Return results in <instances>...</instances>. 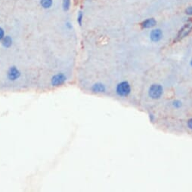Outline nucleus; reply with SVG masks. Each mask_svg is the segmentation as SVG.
<instances>
[{
	"label": "nucleus",
	"instance_id": "obj_1",
	"mask_svg": "<svg viewBox=\"0 0 192 192\" xmlns=\"http://www.w3.org/2000/svg\"><path fill=\"white\" fill-rule=\"evenodd\" d=\"M131 85L127 81H121L116 87V94L120 97H127L131 94Z\"/></svg>",
	"mask_w": 192,
	"mask_h": 192
},
{
	"label": "nucleus",
	"instance_id": "obj_2",
	"mask_svg": "<svg viewBox=\"0 0 192 192\" xmlns=\"http://www.w3.org/2000/svg\"><path fill=\"white\" fill-rule=\"evenodd\" d=\"M163 94V87L159 84H153L148 89V96L153 100H158Z\"/></svg>",
	"mask_w": 192,
	"mask_h": 192
},
{
	"label": "nucleus",
	"instance_id": "obj_3",
	"mask_svg": "<svg viewBox=\"0 0 192 192\" xmlns=\"http://www.w3.org/2000/svg\"><path fill=\"white\" fill-rule=\"evenodd\" d=\"M192 31V23H186V24L184 25L180 30L178 31V34L176 36V38L175 40V42H177V41H180L182 40V38H184L185 37H186L187 36H188L190 34L191 32Z\"/></svg>",
	"mask_w": 192,
	"mask_h": 192
},
{
	"label": "nucleus",
	"instance_id": "obj_4",
	"mask_svg": "<svg viewBox=\"0 0 192 192\" xmlns=\"http://www.w3.org/2000/svg\"><path fill=\"white\" fill-rule=\"evenodd\" d=\"M66 81L67 77L65 76V75L63 74V73H58V74L57 75H54V76L52 78L51 83H52V86L58 87L61 85H63Z\"/></svg>",
	"mask_w": 192,
	"mask_h": 192
},
{
	"label": "nucleus",
	"instance_id": "obj_5",
	"mask_svg": "<svg viewBox=\"0 0 192 192\" xmlns=\"http://www.w3.org/2000/svg\"><path fill=\"white\" fill-rule=\"evenodd\" d=\"M21 75V73L16 66H11L8 70L7 77L10 81H15Z\"/></svg>",
	"mask_w": 192,
	"mask_h": 192
},
{
	"label": "nucleus",
	"instance_id": "obj_6",
	"mask_svg": "<svg viewBox=\"0 0 192 192\" xmlns=\"http://www.w3.org/2000/svg\"><path fill=\"white\" fill-rule=\"evenodd\" d=\"M163 37V32L160 29L153 30L150 33V38L152 42H157L160 41Z\"/></svg>",
	"mask_w": 192,
	"mask_h": 192
},
{
	"label": "nucleus",
	"instance_id": "obj_7",
	"mask_svg": "<svg viewBox=\"0 0 192 192\" xmlns=\"http://www.w3.org/2000/svg\"><path fill=\"white\" fill-rule=\"evenodd\" d=\"M91 90L95 94H102L106 91V87L102 83H95L92 86Z\"/></svg>",
	"mask_w": 192,
	"mask_h": 192
},
{
	"label": "nucleus",
	"instance_id": "obj_8",
	"mask_svg": "<svg viewBox=\"0 0 192 192\" xmlns=\"http://www.w3.org/2000/svg\"><path fill=\"white\" fill-rule=\"evenodd\" d=\"M157 24V21L154 18H148V19L145 20L142 23V27L143 29H150V28L154 27Z\"/></svg>",
	"mask_w": 192,
	"mask_h": 192
},
{
	"label": "nucleus",
	"instance_id": "obj_9",
	"mask_svg": "<svg viewBox=\"0 0 192 192\" xmlns=\"http://www.w3.org/2000/svg\"><path fill=\"white\" fill-rule=\"evenodd\" d=\"M11 45H12V39L10 36H7L2 38V45L4 47L9 48Z\"/></svg>",
	"mask_w": 192,
	"mask_h": 192
},
{
	"label": "nucleus",
	"instance_id": "obj_10",
	"mask_svg": "<svg viewBox=\"0 0 192 192\" xmlns=\"http://www.w3.org/2000/svg\"><path fill=\"white\" fill-rule=\"evenodd\" d=\"M40 4L44 9H49L52 5V0H41Z\"/></svg>",
	"mask_w": 192,
	"mask_h": 192
},
{
	"label": "nucleus",
	"instance_id": "obj_11",
	"mask_svg": "<svg viewBox=\"0 0 192 192\" xmlns=\"http://www.w3.org/2000/svg\"><path fill=\"white\" fill-rule=\"evenodd\" d=\"M172 105H173V106L175 109H178L182 106V102L181 100H175L173 101Z\"/></svg>",
	"mask_w": 192,
	"mask_h": 192
},
{
	"label": "nucleus",
	"instance_id": "obj_12",
	"mask_svg": "<svg viewBox=\"0 0 192 192\" xmlns=\"http://www.w3.org/2000/svg\"><path fill=\"white\" fill-rule=\"evenodd\" d=\"M70 0H63V9L64 11H68L70 9Z\"/></svg>",
	"mask_w": 192,
	"mask_h": 192
},
{
	"label": "nucleus",
	"instance_id": "obj_13",
	"mask_svg": "<svg viewBox=\"0 0 192 192\" xmlns=\"http://www.w3.org/2000/svg\"><path fill=\"white\" fill-rule=\"evenodd\" d=\"M82 17H83V14L82 11H80L77 16V22H78L80 26H82Z\"/></svg>",
	"mask_w": 192,
	"mask_h": 192
},
{
	"label": "nucleus",
	"instance_id": "obj_14",
	"mask_svg": "<svg viewBox=\"0 0 192 192\" xmlns=\"http://www.w3.org/2000/svg\"><path fill=\"white\" fill-rule=\"evenodd\" d=\"M148 118H149V121H150V122H152V123H154V121H155V115H154V114H152V113H149L148 114Z\"/></svg>",
	"mask_w": 192,
	"mask_h": 192
},
{
	"label": "nucleus",
	"instance_id": "obj_15",
	"mask_svg": "<svg viewBox=\"0 0 192 192\" xmlns=\"http://www.w3.org/2000/svg\"><path fill=\"white\" fill-rule=\"evenodd\" d=\"M185 14L192 16V6H189L185 9Z\"/></svg>",
	"mask_w": 192,
	"mask_h": 192
},
{
	"label": "nucleus",
	"instance_id": "obj_16",
	"mask_svg": "<svg viewBox=\"0 0 192 192\" xmlns=\"http://www.w3.org/2000/svg\"><path fill=\"white\" fill-rule=\"evenodd\" d=\"M187 127L190 129V130H192V118H189L187 121Z\"/></svg>",
	"mask_w": 192,
	"mask_h": 192
},
{
	"label": "nucleus",
	"instance_id": "obj_17",
	"mask_svg": "<svg viewBox=\"0 0 192 192\" xmlns=\"http://www.w3.org/2000/svg\"><path fill=\"white\" fill-rule=\"evenodd\" d=\"M4 38V30L0 27V41Z\"/></svg>",
	"mask_w": 192,
	"mask_h": 192
},
{
	"label": "nucleus",
	"instance_id": "obj_18",
	"mask_svg": "<svg viewBox=\"0 0 192 192\" xmlns=\"http://www.w3.org/2000/svg\"><path fill=\"white\" fill-rule=\"evenodd\" d=\"M67 27L70 28H70H71V26H70V23H67Z\"/></svg>",
	"mask_w": 192,
	"mask_h": 192
},
{
	"label": "nucleus",
	"instance_id": "obj_19",
	"mask_svg": "<svg viewBox=\"0 0 192 192\" xmlns=\"http://www.w3.org/2000/svg\"><path fill=\"white\" fill-rule=\"evenodd\" d=\"M190 66L192 67V58L191 59V60H190Z\"/></svg>",
	"mask_w": 192,
	"mask_h": 192
}]
</instances>
